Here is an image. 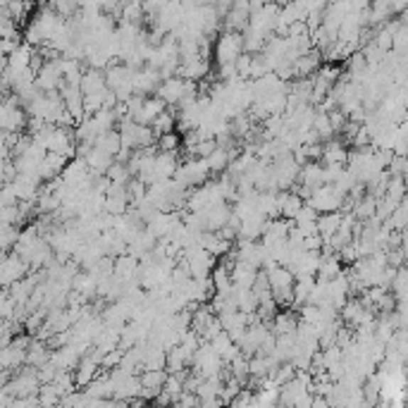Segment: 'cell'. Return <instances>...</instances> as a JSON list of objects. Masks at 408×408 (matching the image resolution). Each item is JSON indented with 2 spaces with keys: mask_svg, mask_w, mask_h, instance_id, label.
<instances>
[{
  "mask_svg": "<svg viewBox=\"0 0 408 408\" xmlns=\"http://www.w3.org/2000/svg\"><path fill=\"white\" fill-rule=\"evenodd\" d=\"M205 160V165H208V170H210V175H218V172H225L227 170V165H230V151L225 149V146H215V151L208 153V156L203 158Z\"/></svg>",
  "mask_w": 408,
  "mask_h": 408,
  "instance_id": "obj_7",
  "label": "cell"
},
{
  "mask_svg": "<svg viewBox=\"0 0 408 408\" xmlns=\"http://www.w3.org/2000/svg\"><path fill=\"white\" fill-rule=\"evenodd\" d=\"M200 246H203L205 251L210 253V256H220L222 258L227 251H232V242H227V239L220 237L218 232H203L200 234Z\"/></svg>",
  "mask_w": 408,
  "mask_h": 408,
  "instance_id": "obj_3",
  "label": "cell"
},
{
  "mask_svg": "<svg viewBox=\"0 0 408 408\" xmlns=\"http://www.w3.org/2000/svg\"><path fill=\"white\" fill-rule=\"evenodd\" d=\"M184 82L186 79H172L167 77L158 84V98L163 100L165 105H179V100L184 96Z\"/></svg>",
  "mask_w": 408,
  "mask_h": 408,
  "instance_id": "obj_2",
  "label": "cell"
},
{
  "mask_svg": "<svg viewBox=\"0 0 408 408\" xmlns=\"http://www.w3.org/2000/svg\"><path fill=\"white\" fill-rule=\"evenodd\" d=\"M244 53V41L239 33L234 31H227L220 36L218 41V48H215V55H218V63L220 65H234V60Z\"/></svg>",
  "mask_w": 408,
  "mask_h": 408,
  "instance_id": "obj_1",
  "label": "cell"
},
{
  "mask_svg": "<svg viewBox=\"0 0 408 408\" xmlns=\"http://www.w3.org/2000/svg\"><path fill=\"white\" fill-rule=\"evenodd\" d=\"M156 146H158V151L179 153V146H182V141H179V134L172 129V131H163V134H160V136L156 139Z\"/></svg>",
  "mask_w": 408,
  "mask_h": 408,
  "instance_id": "obj_9",
  "label": "cell"
},
{
  "mask_svg": "<svg viewBox=\"0 0 408 408\" xmlns=\"http://www.w3.org/2000/svg\"><path fill=\"white\" fill-rule=\"evenodd\" d=\"M165 108H167V105L158 96L156 98H144V105H141V112H139L136 122L139 124H151Z\"/></svg>",
  "mask_w": 408,
  "mask_h": 408,
  "instance_id": "obj_8",
  "label": "cell"
},
{
  "mask_svg": "<svg viewBox=\"0 0 408 408\" xmlns=\"http://www.w3.org/2000/svg\"><path fill=\"white\" fill-rule=\"evenodd\" d=\"M79 89H82V96L84 93H96V91H105L108 86H105V75L96 67H91V70H86L82 75V82H79Z\"/></svg>",
  "mask_w": 408,
  "mask_h": 408,
  "instance_id": "obj_4",
  "label": "cell"
},
{
  "mask_svg": "<svg viewBox=\"0 0 408 408\" xmlns=\"http://www.w3.org/2000/svg\"><path fill=\"white\" fill-rule=\"evenodd\" d=\"M339 222H342V213L339 210H332V213H320L318 220H316V230L323 239L332 237L334 232H337Z\"/></svg>",
  "mask_w": 408,
  "mask_h": 408,
  "instance_id": "obj_5",
  "label": "cell"
},
{
  "mask_svg": "<svg viewBox=\"0 0 408 408\" xmlns=\"http://www.w3.org/2000/svg\"><path fill=\"white\" fill-rule=\"evenodd\" d=\"M346 156H349V149L342 141H325L323 144V163H337V165H346Z\"/></svg>",
  "mask_w": 408,
  "mask_h": 408,
  "instance_id": "obj_6",
  "label": "cell"
}]
</instances>
